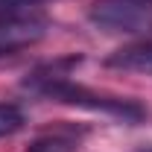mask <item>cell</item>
Returning <instances> with one entry per match:
<instances>
[{
	"label": "cell",
	"mask_w": 152,
	"mask_h": 152,
	"mask_svg": "<svg viewBox=\"0 0 152 152\" xmlns=\"http://www.w3.org/2000/svg\"><path fill=\"white\" fill-rule=\"evenodd\" d=\"M38 3H50V0H0V15H6V12H32Z\"/></svg>",
	"instance_id": "obj_7"
},
{
	"label": "cell",
	"mask_w": 152,
	"mask_h": 152,
	"mask_svg": "<svg viewBox=\"0 0 152 152\" xmlns=\"http://www.w3.org/2000/svg\"><path fill=\"white\" fill-rule=\"evenodd\" d=\"M26 88H32L38 94L50 96L56 102H64V105H76V108H88V111L96 114H108V117H117V120H129V123H137L146 117V108L134 99H126V96H111V94H99L94 88H85L73 82L70 76L64 73L61 67H47V70H35V73L26 79Z\"/></svg>",
	"instance_id": "obj_1"
},
{
	"label": "cell",
	"mask_w": 152,
	"mask_h": 152,
	"mask_svg": "<svg viewBox=\"0 0 152 152\" xmlns=\"http://www.w3.org/2000/svg\"><path fill=\"white\" fill-rule=\"evenodd\" d=\"M105 64L117 67V70H129V73L152 76V41H137V44H126V47L114 50L105 58Z\"/></svg>",
	"instance_id": "obj_4"
},
{
	"label": "cell",
	"mask_w": 152,
	"mask_h": 152,
	"mask_svg": "<svg viewBox=\"0 0 152 152\" xmlns=\"http://www.w3.org/2000/svg\"><path fill=\"white\" fill-rule=\"evenodd\" d=\"M47 18L35 12H6L0 15V58L26 50L47 35Z\"/></svg>",
	"instance_id": "obj_3"
},
{
	"label": "cell",
	"mask_w": 152,
	"mask_h": 152,
	"mask_svg": "<svg viewBox=\"0 0 152 152\" xmlns=\"http://www.w3.org/2000/svg\"><path fill=\"white\" fill-rule=\"evenodd\" d=\"M143 3H152V0H143Z\"/></svg>",
	"instance_id": "obj_8"
},
{
	"label": "cell",
	"mask_w": 152,
	"mask_h": 152,
	"mask_svg": "<svg viewBox=\"0 0 152 152\" xmlns=\"http://www.w3.org/2000/svg\"><path fill=\"white\" fill-rule=\"evenodd\" d=\"M76 149H79V143L70 134H44L26 146V152H76Z\"/></svg>",
	"instance_id": "obj_5"
},
{
	"label": "cell",
	"mask_w": 152,
	"mask_h": 152,
	"mask_svg": "<svg viewBox=\"0 0 152 152\" xmlns=\"http://www.w3.org/2000/svg\"><path fill=\"white\" fill-rule=\"evenodd\" d=\"M91 23L105 32H146L152 29V3L143 0H96L91 6Z\"/></svg>",
	"instance_id": "obj_2"
},
{
	"label": "cell",
	"mask_w": 152,
	"mask_h": 152,
	"mask_svg": "<svg viewBox=\"0 0 152 152\" xmlns=\"http://www.w3.org/2000/svg\"><path fill=\"white\" fill-rule=\"evenodd\" d=\"M23 126V111L15 102H0V137L15 134Z\"/></svg>",
	"instance_id": "obj_6"
}]
</instances>
